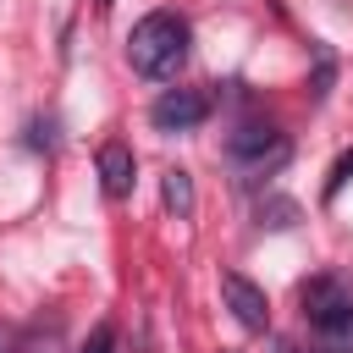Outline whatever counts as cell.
Segmentation results:
<instances>
[{
    "instance_id": "7a4b0ae2",
    "label": "cell",
    "mask_w": 353,
    "mask_h": 353,
    "mask_svg": "<svg viewBox=\"0 0 353 353\" xmlns=\"http://www.w3.org/2000/svg\"><path fill=\"white\" fill-rule=\"evenodd\" d=\"M210 116V99L199 94V88H165L154 105H149V121L160 127V132H188V127H199Z\"/></svg>"
},
{
    "instance_id": "4fadbf2b",
    "label": "cell",
    "mask_w": 353,
    "mask_h": 353,
    "mask_svg": "<svg viewBox=\"0 0 353 353\" xmlns=\"http://www.w3.org/2000/svg\"><path fill=\"white\" fill-rule=\"evenodd\" d=\"M99 6H110V0H99Z\"/></svg>"
},
{
    "instance_id": "9c48e42d",
    "label": "cell",
    "mask_w": 353,
    "mask_h": 353,
    "mask_svg": "<svg viewBox=\"0 0 353 353\" xmlns=\"http://www.w3.org/2000/svg\"><path fill=\"white\" fill-rule=\"evenodd\" d=\"M77 353H116V325L110 320H94V331H88V342Z\"/></svg>"
},
{
    "instance_id": "52a82bcc",
    "label": "cell",
    "mask_w": 353,
    "mask_h": 353,
    "mask_svg": "<svg viewBox=\"0 0 353 353\" xmlns=\"http://www.w3.org/2000/svg\"><path fill=\"white\" fill-rule=\"evenodd\" d=\"M160 193H165V210H176V215H193V176H188L182 165H176V171H165Z\"/></svg>"
},
{
    "instance_id": "7c38bea8",
    "label": "cell",
    "mask_w": 353,
    "mask_h": 353,
    "mask_svg": "<svg viewBox=\"0 0 353 353\" xmlns=\"http://www.w3.org/2000/svg\"><path fill=\"white\" fill-rule=\"evenodd\" d=\"M281 353H298V347H281Z\"/></svg>"
},
{
    "instance_id": "30bf717a",
    "label": "cell",
    "mask_w": 353,
    "mask_h": 353,
    "mask_svg": "<svg viewBox=\"0 0 353 353\" xmlns=\"http://www.w3.org/2000/svg\"><path fill=\"white\" fill-rule=\"evenodd\" d=\"M347 176H353V149H347V154H342V160H336V165H331V176H325V199H336V193H342V182H347Z\"/></svg>"
},
{
    "instance_id": "6da1fadb",
    "label": "cell",
    "mask_w": 353,
    "mask_h": 353,
    "mask_svg": "<svg viewBox=\"0 0 353 353\" xmlns=\"http://www.w3.org/2000/svg\"><path fill=\"white\" fill-rule=\"evenodd\" d=\"M127 61L143 77H171L188 61V22L176 11H149L132 33H127Z\"/></svg>"
},
{
    "instance_id": "8992f818",
    "label": "cell",
    "mask_w": 353,
    "mask_h": 353,
    "mask_svg": "<svg viewBox=\"0 0 353 353\" xmlns=\"http://www.w3.org/2000/svg\"><path fill=\"white\" fill-rule=\"evenodd\" d=\"M265 149H281V132H276V127L248 121V127L232 132V154H237V160H254V154H265Z\"/></svg>"
},
{
    "instance_id": "ba28073f",
    "label": "cell",
    "mask_w": 353,
    "mask_h": 353,
    "mask_svg": "<svg viewBox=\"0 0 353 353\" xmlns=\"http://www.w3.org/2000/svg\"><path fill=\"white\" fill-rule=\"evenodd\" d=\"M314 342H320V353H353V309L331 325H314Z\"/></svg>"
},
{
    "instance_id": "277c9868",
    "label": "cell",
    "mask_w": 353,
    "mask_h": 353,
    "mask_svg": "<svg viewBox=\"0 0 353 353\" xmlns=\"http://www.w3.org/2000/svg\"><path fill=\"white\" fill-rule=\"evenodd\" d=\"M221 298H226V309L237 314L243 331H265L270 325V303H265V292L248 276H221Z\"/></svg>"
},
{
    "instance_id": "3957f363",
    "label": "cell",
    "mask_w": 353,
    "mask_h": 353,
    "mask_svg": "<svg viewBox=\"0 0 353 353\" xmlns=\"http://www.w3.org/2000/svg\"><path fill=\"white\" fill-rule=\"evenodd\" d=\"M353 309V287L342 281V276H314L309 287H303V320L309 325H331V320H342Z\"/></svg>"
},
{
    "instance_id": "8fae6325",
    "label": "cell",
    "mask_w": 353,
    "mask_h": 353,
    "mask_svg": "<svg viewBox=\"0 0 353 353\" xmlns=\"http://www.w3.org/2000/svg\"><path fill=\"white\" fill-rule=\"evenodd\" d=\"M0 353H17V331L11 325H0Z\"/></svg>"
},
{
    "instance_id": "5b68a950",
    "label": "cell",
    "mask_w": 353,
    "mask_h": 353,
    "mask_svg": "<svg viewBox=\"0 0 353 353\" xmlns=\"http://www.w3.org/2000/svg\"><path fill=\"white\" fill-rule=\"evenodd\" d=\"M132 182H138V160H132V149H127L121 138H110V143L99 149V188H105L110 199H127Z\"/></svg>"
}]
</instances>
